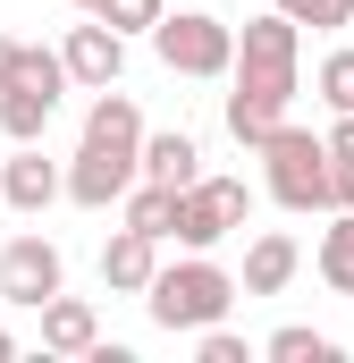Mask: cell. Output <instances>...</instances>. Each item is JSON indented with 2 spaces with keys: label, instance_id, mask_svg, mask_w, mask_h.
<instances>
[{
  "label": "cell",
  "instance_id": "cell-1",
  "mask_svg": "<svg viewBox=\"0 0 354 363\" xmlns=\"http://www.w3.org/2000/svg\"><path fill=\"white\" fill-rule=\"evenodd\" d=\"M304 85V26L287 9H262L236 26V85H228V135L262 152L270 127H287V101Z\"/></svg>",
  "mask_w": 354,
  "mask_h": 363
},
{
  "label": "cell",
  "instance_id": "cell-2",
  "mask_svg": "<svg viewBox=\"0 0 354 363\" xmlns=\"http://www.w3.org/2000/svg\"><path fill=\"white\" fill-rule=\"evenodd\" d=\"M245 296V279L219 271L211 254H185V262H161V279L144 287V313L161 321V330H185V338H202L211 321H228V304Z\"/></svg>",
  "mask_w": 354,
  "mask_h": 363
},
{
  "label": "cell",
  "instance_id": "cell-3",
  "mask_svg": "<svg viewBox=\"0 0 354 363\" xmlns=\"http://www.w3.org/2000/svg\"><path fill=\"white\" fill-rule=\"evenodd\" d=\"M329 169H338L329 135H312V127H270L262 135V194L278 211H329Z\"/></svg>",
  "mask_w": 354,
  "mask_h": 363
},
{
  "label": "cell",
  "instance_id": "cell-4",
  "mask_svg": "<svg viewBox=\"0 0 354 363\" xmlns=\"http://www.w3.org/2000/svg\"><path fill=\"white\" fill-rule=\"evenodd\" d=\"M152 51L169 77H236V26L211 17L202 0H169L152 26Z\"/></svg>",
  "mask_w": 354,
  "mask_h": 363
},
{
  "label": "cell",
  "instance_id": "cell-5",
  "mask_svg": "<svg viewBox=\"0 0 354 363\" xmlns=\"http://www.w3.org/2000/svg\"><path fill=\"white\" fill-rule=\"evenodd\" d=\"M245 220H253V186L245 178H194L177 194V245H185V254H211V245L236 237Z\"/></svg>",
  "mask_w": 354,
  "mask_h": 363
},
{
  "label": "cell",
  "instance_id": "cell-6",
  "mask_svg": "<svg viewBox=\"0 0 354 363\" xmlns=\"http://www.w3.org/2000/svg\"><path fill=\"white\" fill-rule=\"evenodd\" d=\"M59 287H68V262H59V245H51V237H8V245H0V304L42 313Z\"/></svg>",
  "mask_w": 354,
  "mask_h": 363
},
{
  "label": "cell",
  "instance_id": "cell-7",
  "mask_svg": "<svg viewBox=\"0 0 354 363\" xmlns=\"http://www.w3.org/2000/svg\"><path fill=\"white\" fill-rule=\"evenodd\" d=\"M144 178V152H118V144H76V161H68V203H85V211H110V203H127Z\"/></svg>",
  "mask_w": 354,
  "mask_h": 363
},
{
  "label": "cell",
  "instance_id": "cell-8",
  "mask_svg": "<svg viewBox=\"0 0 354 363\" xmlns=\"http://www.w3.org/2000/svg\"><path fill=\"white\" fill-rule=\"evenodd\" d=\"M59 60H68V77H76L85 93H110V85H118V68H127V34H118L110 17H93V26H68Z\"/></svg>",
  "mask_w": 354,
  "mask_h": 363
},
{
  "label": "cell",
  "instance_id": "cell-9",
  "mask_svg": "<svg viewBox=\"0 0 354 363\" xmlns=\"http://www.w3.org/2000/svg\"><path fill=\"white\" fill-rule=\"evenodd\" d=\"M59 194H68V169L42 161V144H17V152L0 161V203H8V211H42V203H59Z\"/></svg>",
  "mask_w": 354,
  "mask_h": 363
},
{
  "label": "cell",
  "instance_id": "cell-10",
  "mask_svg": "<svg viewBox=\"0 0 354 363\" xmlns=\"http://www.w3.org/2000/svg\"><path fill=\"white\" fill-rule=\"evenodd\" d=\"M161 279V237H144V228H118L110 245H101V287H118V296H144Z\"/></svg>",
  "mask_w": 354,
  "mask_h": 363
},
{
  "label": "cell",
  "instance_id": "cell-11",
  "mask_svg": "<svg viewBox=\"0 0 354 363\" xmlns=\"http://www.w3.org/2000/svg\"><path fill=\"white\" fill-rule=\"evenodd\" d=\"M295 271H304V245H295L287 228H262V237L245 245V296H287Z\"/></svg>",
  "mask_w": 354,
  "mask_h": 363
},
{
  "label": "cell",
  "instance_id": "cell-12",
  "mask_svg": "<svg viewBox=\"0 0 354 363\" xmlns=\"http://www.w3.org/2000/svg\"><path fill=\"white\" fill-rule=\"evenodd\" d=\"M42 347H51V355H93V347H101V321H93L85 296L59 287V296L42 304Z\"/></svg>",
  "mask_w": 354,
  "mask_h": 363
},
{
  "label": "cell",
  "instance_id": "cell-13",
  "mask_svg": "<svg viewBox=\"0 0 354 363\" xmlns=\"http://www.w3.org/2000/svg\"><path fill=\"white\" fill-rule=\"evenodd\" d=\"M85 144H118V152H144V110L127 101V93L110 85V93H93V110H85Z\"/></svg>",
  "mask_w": 354,
  "mask_h": 363
},
{
  "label": "cell",
  "instance_id": "cell-14",
  "mask_svg": "<svg viewBox=\"0 0 354 363\" xmlns=\"http://www.w3.org/2000/svg\"><path fill=\"white\" fill-rule=\"evenodd\" d=\"M144 178H161V186H194V178H202V144H194L185 127L144 135Z\"/></svg>",
  "mask_w": 354,
  "mask_h": 363
},
{
  "label": "cell",
  "instance_id": "cell-15",
  "mask_svg": "<svg viewBox=\"0 0 354 363\" xmlns=\"http://www.w3.org/2000/svg\"><path fill=\"white\" fill-rule=\"evenodd\" d=\"M51 118H59V93H42V85H8L0 93V135L8 144H42Z\"/></svg>",
  "mask_w": 354,
  "mask_h": 363
},
{
  "label": "cell",
  "instance_id": "cell-16",
  "mask_svg": "<svg viewBox=\"0 0 354 363\" xmlns=\"http://www.w3.org/2000/svg\"><path fill=\"white\" fill-rule=\"evenodd\" d=\"M312 271L329 279L338 296H354V211H329V228H321V245H312Z\"/></svg>",
  "mask_w": 354,
  "mask_h": 363
},
{
  "label": "cell",
  "instance_id": "cell-17",
  "mask_svg": "<svg viewBox=\"0 0 354 363\" xmlns=\"http://www.w3.org/2000/svg\"><path fill=\"white\" fill-rule=\"evenodd\" d=\"M177 194H185V186L135 178V194H127V228H144V237H177Z\"/></svg>",
  "mask_w": 354,
  "mask_h": 363
},
{
  "label": "cell",
  "instance_id": "cell-18",
  "mask_svg": "<svg viewBox=\"0 0 354 363\" xmlns=\"http://www.w3.org/2000/svg\"><path fill=\"white\" fill-rule=\"evenodd\" d=\"M270 363H338V338H321V330H304V321H287V330H270Z\"/></svg>",
  "mask_w": 354,
  "mask_h": 363
},
{
  "label": "cell",
  "instance_id": "cell-19",
  "mask_svg": "<svg viewBox=\"0 0 354 363\" xmlns=\"http://www.w3.org/2000/svg\"><path fill=\"white\" fill-rule=\"evenodd\" d=\"M161 9H169V0H93L85 17H110L118 34H152V26H161Z\"/></svg>",
  "mask_w": 354,
  "mask_h": 363
},
{
  "label": "cell",
  "instance_id": "cell-20",
  "mask_svg": "<svg viewBox=\"0 0 354 363\" xmlns=\"http://www.w3.org/2000/svg\"><path fill=\"white\" fill-rule=\"evenodd\" d=\"M270 9H287V17H295V26H312V34L354 26V0H270Z\"/></svg>",
  "mask_w": 354,
  "mask_h": 363
},
{
  "label": "cell",
  "instance_id": "cell-21",
  "mask_svg": "<svg viewBox=\"0 0 354 363\" xmlns=\"http://www.w3.org/2000/svg\"><path fill=\"white\" fill-rule=\"evenodd\" d=\"M321 101L329 110H354V51H329L321 60Z\"/></svg>",
  "mask_w": 354,
  "mask_h": 363
},
{
  "label": "cell",
  "instance_id": "cell-22",
  "mask_svg": "<svg viewBox=\"0 0 354 363\" xmlns=\"http://www.w3.org/2000/svg\"><path fill=\"white\" fill-rule=\"evenodd\" d=\"M202 363H253V347H245L236 330H219V321H211V330H202Z\"/></svg>",
  "mask_w": 354,
  "mask_h": 363
},
{
  "label": "cell",
  "instance_id": "cell-23",
  "mask_svg": "<svg viewBox=\"0 0 354 363\" xmlns=\"http://www.w3.org/2000/svg\"><path fill=\"white\" fill-rule=\"evenodd\" d=\"M329 211H354V161L329 169Z\"/></svg>",
  "mask_w": 354,
  "mask_h": 363
},
{
  "label": "cell",
  "instance_id": "cell-24",
  "mask_svg": "<svg viewBox=\"0 0 354 363\" xmlns=\"http://www.w3.org/2000/svg\"><path fill=\"white\" fill-rule=\"evenodd\" d=\"M329 152H338V161H354V110H338V127H329Z\"/></svg>",
  "mask_w": 354,
  "mask_h": 363
},
{
  "label": "cell",
  "instance_id": "cell-25",
  "mask_svg": "<svg viewBox=\"0 0 354 363\" xmlns=\"http://www.w3.org/2000/svg\"><path fill=\"white\" fill-rule=\"evenodd\" d=\"M17 51H25V43H8V34H0V93L17 85Z\"/></svg>",
  "mask_w": 354,
  "mask_h": 363
},
{
  "label": "cell",
  "instance_id": "cell-26",
  "mask_svg": "<svg viewBox=\"0 0 354 363\" xmlns=\"http://www.w3.org/2000/svg\"><path fill=\"white\" fill-rule=\"evenodd\" d=\"M8 355H17V338H8V330H0V363H8Z\"/></svg>",
  "mask_w": 354,
  "mask_h": 363
},
{
  "label": "cell",
  "instance_id": "cell-27",
  "mask_svg": "<svg viewBox=\"0 0 354 363\" xmlns=\"http://www.w3.org/2000/svg\"><path fill=\"white\" fill-rule=\"evenodd\" d=\"M76 9H93V0H76Z\"/></svg>",
  "mask_w": 354,
  "mask_h": 363
}]
</instances>
